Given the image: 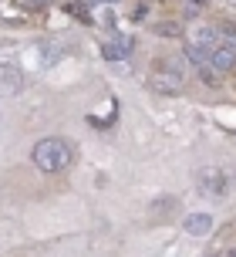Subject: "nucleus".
Segmentation results:
<instances>
[{"label":"nucleus","mask_w":236,"mask_h":257,"mask_svg":"<svg viewBox=\"0 0 236 257\" xmlns=\"http://www.w3.org/2000/svg\"><path fill=\"white\" fill-rule=\"evenodd\" d=\"M30 159L40 173H61L74 163V146L68 139H58V136H48L40 139L34 149H30Z\"/></svg>","instance_id":"obj_1"},{"label":"nucleus","mask_w":236,"mask_h":257,"mask_svg":"<svg viewBox=\"0 0 236 257\" xmlns=\"http://www.w3.org/2000/svg\"><path fill=\"white\" fill-rule=\"evenodd\" d=\"M182 81H186L182 61H176V58H166V61L158 64L152 75H148V88L156 91V95H176V91L182 88Z\"/></svg>","instance_id":"obj_2"},{"label":"nucleus","mask_w":236,"mask_h":257,"mask_svg":"<svg viewBox=\"0 0 236 257\" xmlns=\"http://www.w3.org/2000/svg\"><path fill=\"white\" fill-rule=\"evenodd\" d=\"M196 183H199V190L210 193V196H226L230 186H233V176H230L226 169H220V166H206V169H199Z\"/></svg>","instance_id":"obj_3"},{"label":"nucleus","mask_w":236,"mask_h":257,"mask_svg":"<svg viewBox=\"0 0 236 257\" xmlns=\"http://www.w3.org/2000/svg\"><path fill=\"white\" fill-rule=\"evenodd\" d=\"M20 85H24V71L10 61H0V95L10 98V95L20 91Z\"/></svg>","instance_id":"obj_4"},{"label":"nucleus","mask_w":236,"mask_h":257,"mask_svg":"<svg viewBox=\"0 0 236 257\" xmlns=\"http://www.w3.org/2000/svg\"><path fill=\"white\" fill-rule=\"evenodd\" d=\"M210 64L216 71H233L236 68V41H223V44L210 54Z\"/></svg>","instance_id":"obj_5"},{"label":"nucleus","mask_w":236,"mask_h":257,"mask_svg":"<svg viewBox=\"0 0 236 257\" xmlns=\"http://www.w3.org/2000/svg\"><path fill=\"white\" fill-rule=\"evenodd\" d=\"M182 230L189 233V237H206V233H212V217L210 213H189L182 223Z\"/></svg>","instance_id":"obj_6"},{"label":"nucleus","mask_w":236,"mask_h":257,"mask_svg":"<svg viewBox=\"0 0 236 257\" xmlns=\"http://www.w3.org/2000/svg\"><path fill=\"white\" fill-rule=\"evenodd\" d=\"M102 54H105L108 61H122V58H128L132 54V41L128 38H112L102 44Z\"/></svg>","instance_id":"obj_7"},{"label":"nucleus","mask_w":236,"mask_h":257,"mask_svg":"<svg viewBox=\"0 0 236 257\" xmlns=\"http://www.w3.org/2000/svg\"><path fill=\"white\" fill-rule=\"evenodd\" d=\"M176 200H172V196H162V200H156V203H152V210H148V213H152V220H166L169 217V213H176Z\"/></svg>","instance_id":"obj_8"},{"label":"nucleus","mask_w":236,"mask_h":257,"mask_svg":"<svg viewBox=\"0 0 236 257\" xmlns=\"http://www.w3.org/2000/svg\"><path fill=\"white\" fill-rule=\"evenodd\" d=\"M156 34H172V38H179V24H158Z\"/></svg>","instance_id":"obj_9"},{"label":"nucleus","mask_w":236,"mask_h":257,"mask_svg":"<svg viewBox=\"0 0 236 257\" xmlns=\"http://www.w3.org/2000/svg\"><path fill=\"white\" fill-rule=\"evenodd\" d=\"M94 4H115V0H94Z\"/></svg>","instance_id":"obj_10"},{"label":"nucleus","mask_w":236,"mask_h":257,"mask_svg":"<svg viewBox=\"0 0 236 257\" xmlns=\"http://www.w3.org/2000/svg\"><path fill=\"white\" fill-rule=\"evenodd\" d=\"M210 257H220V254H210Z\"/></svg>","instance_id":"obj_11"},{"label":"nucleus","mask_w":236,"mask_h":257,"mask_svg":"<svg viewBox=\"0 0 236 257\" xmlns=\"http://www.w3.org/2000/svg\"><path fill=\"white\" fill-rule=\"evenodd\" d=\"M230 257H236V250H233V254H230Z\"/></svg>","instance_id":"obj_12"}]
</instances>
